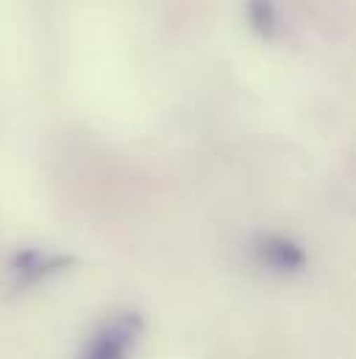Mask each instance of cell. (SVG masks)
Masks as SVG:
<instances>
[{"label":"cell","mask_w":356,"mask_h":359,"mask_svg":"<svg viewBox=\"0 0 356 359\" xmlns=\"http://www.w3.org/2000/svg\"><path fill=\"white\" fill-rule=\"evenodd\" d=\"M142 332H145V320L139 312H120L92 334L78 359H128Z\"/></svg>","instance_id":"cell-1"},{"label":"cell","mask_w":356,"mask_h":359,"mask_svg":"<svg viewBox=\"0 0 356 359\" xmlns=\"http://www.w3.org/2000/svg\"><path fill=\"white\" fill-rule=\"evenodd\" d=\"M248 22L259 36H275L278 31V14L273 0H248Z\"/></svg>","instance_id":"cell-4"},{"label":"cell","mask_w":356,"mask_h":359,"mask_svg":"<svg viewBox=\"0 0 356 359\" xmlns=\"http://www.w3.org/2000/svg\"><path fill=\"white\" fill-rule=\"evenodd\" d=\"M76 257L67 254H50V251H39V248H25L20 254H14L11 259V276L17 278V284H36L48 276H56L62 270L73 268Z\"/></svg>","instance_id":"cell-2"},{"label":"cell","mask_w":356,"mask_h":359,"mask_svg":"<svg viewBox=\"0 0 356 359\" xmlns=\"http://www.w3.org/2000/svg\"><path fill=\"white\" fill-rule=\"evenodd\" d=\"M256 257L262 265L278 270V273H298L306 265V251L295 240L278 237V234L262 237L256 243Z\"/></svg>","instance_id":"cell-3"}]
</instances>
